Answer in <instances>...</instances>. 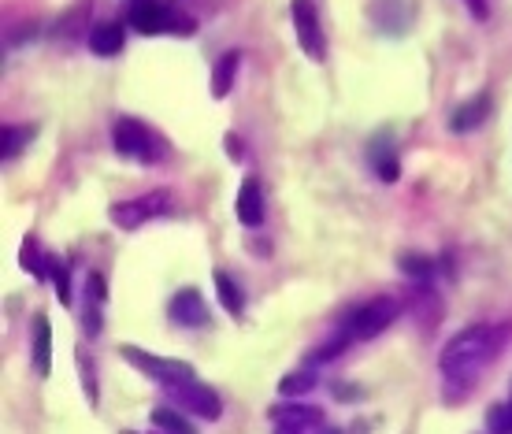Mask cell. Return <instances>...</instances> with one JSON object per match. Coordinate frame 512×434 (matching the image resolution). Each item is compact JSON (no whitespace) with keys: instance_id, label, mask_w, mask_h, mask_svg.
<instances>
[{"instance_id":"7c38bea8","label":"cell","mask_w":512,"mask_h":434,"mask_svg":"<svg viewBox=\"0 0 512 434\" xmlns=\"http://www.w3.org/2000/svg\"><path fill=\"white\" fill-rule=\"evenodd\" d=\"M368 156H372V164H375V171H379V179H383V182H397V175H401V164H397L394 141L386 138V134H379V138L368 145Z\"/></svg>"},{"instance_id":"9a60e30c","label":"cell","mask_w":512,"mask_h":434,"mask_svg":"<svg viewBox=\"0 0 512 434\" xmlns=\"http://www.w3.org/2000/svg\"><path fill=\"white\" fill-rule=\"evenodd\" d=\"M34 364H38L41 375H49L52 371V327L45 316L34 320Z\"/></svg>"},{"instance_id":"8992f818","label":"cell","mask_w":512,"mask_h":434,"mask_svg":"<svg viewBox=\"0 0 512 434\" xmlns=\"http://www.w3.org/2000/svg\"><path fill=\"white\" fill-rule=\"evenodd\" d=\"M164 390L179 401L182 412H193V416H201V420H219V412H223L219 397L212 394L208 386L197 383V379H179V383H167Z\"/></svg>"},{"instance_id":"52a82bcc","label":"cell","mask_w":512,"mask_h":434,"mask_svg":"<svg viewBox=\"0 0 512 434\" xmlns=\"http://www.w3.org/2000/svg\"><path fill=\"white\" fill-rule=\"evenodd\" d=\"M290 12H294V30H297V41H301V52H308L312 60H323L327 38H323V30H320L316 4H312V0H290Z\"/></svg>"},{"instance_id":"d6986e66","label":"cell","mask_w":512,"mask_h":434,"mask_svg":"<svg viewBox=\"0 0 512 434\" xmlns=\"http://www.w3.org/2000/svg\"><path fill=\"white\" fill-rule=\"evenodd\" d=\"M153 423H156V427H164V431H171V434H193L190 423L182 420L179 412H171V409H156L153 412Z\"/></svg>"},{"instance_id":"ffe728a7","label":"cell","mask_w":512,"mask_h":434,"mask_svg":"<svg viewBox=\"0 0 512 434\" xmlns=\"http://www.w3.org/2000/svg\"><path fill=\"white\" fill-rule=\"evenodd\" d=\"M312 386H316V375H312V371H294L290 379H282L279 390H282L286 397H290V394H308Z\"/></svg>"},{"instance_id":"4fadbf2b","label":"cell","mask_w":512,"mask_h":434,"mask_svg":"<svg viewBox=\"0 0 512 434\" xmlns=\"http://www.w3.org/2000/svg\"><path fill=\"white\" fill-rule=\"evenodd\" d=\"M238 67H242V52L238 49L219 56L216 67H212V97H227V93H231L234 78H238Z\"/></svg>"},{"instance_id":"44dd1931","label":"cell","mask_w":512,"mask_h":434,"mask_svg":"<svg viewBox=\"0 0 512 434\" xmlns=\"http://www.w3.org/2000/svg\"><path fill=\"white\" fill-rule=\"evenodd\" d=\"M490 434H512V405L490 412Z\"/></svg>"},{"instance_id":"30bf717a","label":"cell","mask_w":512,"mask_h":434,"mask_svg":"<svg viewBox=\"0 0 512 434\" xmlns=\"http://www.w3.org/2000/svg\"><path fill=\"white\" fill-rule=\"evenodd\" d=\"M238 219L245 227H260L264 223V190L256 179H245L238 190Z\"/></svg>"},{"instance_id":"3957f363","label":"cell","mask_w":512,"mask_h":434,"mask_svg":"<svg viewBox=\"0 0 512 434\" xmlns=\"http://www.w3.org/2000/svg\"><path fill=\"white\" fill-rule=\"evenodd\" d=\"M130 26L138 30V34H193L197 23H193L190 15H175L167 12L160 0H138L134 8H130Z\"/></svg>"},{"instance_id":"e0dca14e","label":"cell","mask_w":512,"mask_h":434,"mask_svg":"<svg viewBox=\"0 0 512 434\" xmlns=\"http://www.w3.org/2000/svg\"><path fill=\"white\" fill-rule=\"evenodd\" d=\"M30 134H34V127H4V145H0V156H4V164L8 160H15V156L26 149V141H30Z\"/></svg>"},{"instance_id":"ac0fdd59","label":"cell","mask_w":512,"mask_h":434,"mask_svg":"<svg viewBox=\"0 0 512 434\" xmlns=\"http://www.w3.org/2000/svg\"><path fill=\"white\" fill-rule=\"evenodd\" d=\"M216 294L231 316H242V294H238V286H234V279L227 271H216Z\"/></svg>"},{"instance_id":"7402d4cb","label":"cell","mask_w":512,"mask_h":434,"mask_svg":"<svg viewBox=\"0 0 512 434\" xmlns=\"http://www.w3.org/2000/svg\"><path fill=\"white\" fill-rule=\"evenodd\" d=\"M52 282H56V297H60V305H71V279H67V271L60 264H52Z\"/></svg>"},{"instance_id":"d4e9b609","label":"cell","mask_w":512,"mask_h":434,"mask_svg":"<svg viewBox=\"0 0 512 434\" xmlns=\"http://www.w3.org/2000/svg\"><path fill=\"white\" fill-rule=\"evenodd\" d=\"M327 434H338V431H327Z\"/></svg>"},{"instance_id":"8fae6325","label":"cell","mask_w":512,"mask_h":434,"mask_svg":"<svg viewBox=\"0 0 512 434\" xmlns=\"http://www.w3.org/2000/svg\"><path fill=\"white\" fill-rule=\"evenodd\" d=\"M271 420L279 423L282 431H305V427H320V409H308V405H279L271 409Z\"/></svg>"},{"instance_id":"2e32d148","label":"cell","mask_w":512,"mask_h":434,"mask_svg":"<svg viewBox=\"0 0 512 434\" xmlns=\"http://www.w3.org/2000/svg\"><path fill=\"white\" fill-rule=\"evenodd\" d=\"M487 112H490V97L479 93V97H472V101L464 104L461 112H453V130H472L479 119H487Z\"/></svg>"},{"instance_id":"9c48e42d","label":"cell","mask_w":512,"mask_h":434,"mask_svg":"<svg viewBox=\"0 0 512 434\" xmlns=\"http://www.w3.org/2000/svg\"><path fill=\"white\" fill-rule=\"evenodd\" d=\"M167 316L179 327H205L212 312H208L205 297L197 294V290H179V294L171 297V305H167Z\"/></svg>"},{"instance_id":"603a6c76","label":"cell","mask_w":512,"mask_h":434,"mask_svg":"<svg viewBox=\"0 0 512 434\" xmlns=\"http://www.w3.org/2000/svg\"><path fill=\"white\" fill-rule=\"evenodd\" d=\"M401 271H409V275L423 279V275L431 271V260H423V256H416V253H405L401 256Z\"/></svg>"},{"instance_id":"5b68a950","label":"cell","mask_w":512,"mask_h":434,"mask_svg":"<svg viewBox=\"0 0 512 434\" xmlns=\"http://www.w3.org/2000/svg\"><path fill=\"white\" fill-rule=\"evenodd\" d=\"M167 190L160 193H145V197H130V201H116V205L108 208V216H112V223L123 230H138L145 227L149 219H156L160 212H167Z\"/></svg>"},{"instance_id":"cb8c5ba5","label":"cell","mask_w":512,"mask_h":434,"mask_svg":"<svg viewBox=\"0 0 512 434\" xmlns=\"http://www.w3.org/2000/svg\"><path fill=\"white\" fill-rule=\"evenodd\" d=\"M468 8H472L475 19H487V0H468Z\"/></svg>"},{"instance_id":"6da1fadb","label":"cell","mask_w":512,"mask_h":434,"mask_svg":"<svg viewBox=\"0 0 512 434\" xmlns=\"http://www.w3.org/2000/svg\"><path fill=\"white\" fill-rule=\"evenodd\" d=\"M501 342H505V331L483 323V327H464V331L442 349V375H446L449 401H461V397L472 394L475 375L498 357Z\"/></svg>"},{"instance_id":"7a4b0ae2","label":"cell","mask_w":512,"mask_h":434,"mask_svg":"<svg viewBox=\"0 0 512 434\" xmlns=\"http://www.w3.org/2000/svg\"><path fill=\"white\" fill-rule=\"evenodd\" d=\"M112 141H116V153L123 160H138V164H160L171 156V145L164 141V134L153 130L149 123H141V119H130V115L116 123Z\"/></svg>"},{"instance_id":"5bb4252c","label":"cell","mask_w":512,"mask_h":434,"mask_svg":"<svg viewBox=\"0 0 512 434\" xmlns=\"http://www.w3.org/2000/svg\"><path fill=\"white\" fill-rule=\"evenodd\" d=\"M123 41H127V34H123V23H101V26H93L90 52H93V56H116V52L123 49Z\"/></svg>"},{"instance_id":"277c9868","label":"cell","mask_w":512,"mask_h":434,"mask_svg":"<svg viewBox=\"0 0 512 434\" xmlns=\"http://www.w3.org/2000/svg\"><path fill=\"white\" fill-rule=\"evenodd\" d=\"M397 320V301L394 297H372L364 308H357L349 316V338L357 342H368V338H379V334Z\"/></svg>"},{"instance_id":"ba28073f","label":"cell","mask_w":512,"mask_h":434,"mask_svg":"<svg viewBox=\"0 0 512 434\" xmlns=\"http://www.w3.org/2000/svg\"><path fill=\"white\" fill-rule=\"evenodd\" d=\"M123 357L130 360V364H138L145 375H153V379H160V383H179V379H193V368L190 364H179V360H164V357H149V353H141V349H134V345H127L123 349Z\"/></svg>"}]
</instances>
